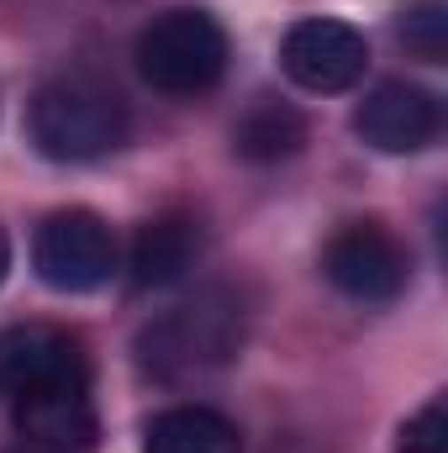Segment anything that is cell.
I'll return each mask as SVG.
<instances>
[{
    "label": "cell",
    "mask_w": 448,
    "mask_h": 453,
    "mask_svg": "<svg viewBox=\"0 0 448 453\" xmlns=\"http://www.w3.org/2000/svg\"><path fill=\"white\" fill-rule=\"evenodd\" d=\"M132 58H137V74H143L158 96L190 101V96H206V90L222 85L227 32L217 27V16L180 5V11L153 16V21L137 32Z\"/></svg>",
    "instance_id": "cell-3"
},
{
    "label": "cell",
    "mask_w": 448,
    "mask_h": 453,
    "mask_svg": "<svg viewBox=\"0 0 448 453\" xmlns=\"http://www.w3.org/2000/svg\"><path fill=\"white\" fill-rule=\"evenodd\" d=\"M306 142V116L285 101H259L253 111L232 127V148L248 158V164H274V158H290L296 148Z\"/></svg>",
    "instance_id": "cell-12"
},
{
    "label": "cell",
    "mask_w": 448,
    "mask_h": 453,
    "mask_svg": "<svg viewBox=\"0 0 448 453\" xmlns=\"http://www.w3.org/2000/svg\"><path fill=\"white\" fill-rule=\"evenodd\" d=\"M353 132L375 148V153H422L438 142L444 132V101L412 80H380L359 111H353Z\"/></svg>",
    "instance_id": "cell-7"
},
{
    "label": "cell",
    "mask_w": 448,
    "mask_h": 453,
    "mask_svg": "<svg viewBox=\"0 0 448 453\" xmlns=\"http://www.w3.org/2000/svg\"><path fill=\"white\" fill-rule=\"evenodd\" d=\"M322 274L359 306H390L412 280V253L385 222H348L322 248Z\"/></svg>",
    "instance_id": "cell-5"
},
{
    "label": "cell",
    "mask_w": 448,
    "mask_h": 453,
    "mask_svg": "<svg viewBox=\"0 0 448 453\" xmlns=\"http://www.w3.org/2000/svg\"><path fill=\"white\" fill-rule=\"evenodd\" d=\"M127 132H132L127 101L85 69L42 80L27 101V137L48 164H96L127 142Z\"/></svg>",
    "instance_id": "cell-2"
},
{
    "label": "cell",
    "mask_w": 448,
    "mask_h": 453,
    "mask_svg": "<svg viewBox=\"0 0 448 453\" xmlns=\"http://www.w3.org/2000/svg\"><path fill=\"white\" fill-rule=\"evenodd\" d=\"M143 453H243V433L212 406H164L143 422Z\"/></svg>",
    "instance_id": "cell-11"
},
{
    "label": "cell",
    "mask_w": 448,
    "mask_h": 453,
    "mask_svg": "<svg viewBox=\"0 0 448 453\" xmlns=\"http://www.w3.org/2000/svg\"><path fill=\"white\" fill-rule=\"evenodd\" d=\"M401 453H448L444 395H433L417 417H406V427H401Z\"/></svg>",
    "instance_id": "cell-14"
},
{
    "label": "cell",
    "mask_w": 448,
    "mask_h": 453,
    "mask_svg": "<svg viewBox=\"0 0 448 453\" xmlns=\"http://www.w3.org/2000/svg\"><path fill=\"white\" fill-rule=\"evenodd\" d=\"M32 269L58 296H90L116 274V232L85 206H64L32 232Z\"/></svg>",
    "instance_id": "cell-4"
},
{
    "label": "cell",
    "mask_w": 448,
    "mask_h": 453,
    "mask_svg": "<svg viewBox=\"0 0 448 453\" xmlns=\"http://www.w3.org/2000/svg\"><path fill=\"white\" fill-rule=\"evenodd\" d=\"M280 69L290 85L312 90V96H337L353 90L369 69V42L359 27L333 21V16H306L285 32L280 42Z\"/></svg>",
    "instance_id": "cell-6"
},
{
    "label": "cell",
    "mask_w": 448,
    "mask_h": 453,
    "mask_svg": "<svg viewBox=\"0 0 448 453\" xmlns=\"http://www.w3.org/2000/svg\"><path fill=\"white\" fill-rule=\"evenodd\" d=\"M85 374H90V353L64 327L21 322V327L0 333V395L5 401L32 395V390L58 385V380H85Z\"/></svg>",
    "instance_id": "cell-9"
},
{
    "label": "cell",
    "mask_w": 448,
    "mask_h": 453,
    "mask_svg": "<svg viewBox=\"0 0 448 453\" xmlns=\"http://www.w3.org/2000/svg\"><path fill=\"white\" fill-rule=\"evenodd\" d=\"M201 248H206V232L190 211H158L132 237V285L137 290H164V285L185 280L196 269Z\"/></svg>",
    "instance_id": "cell-10"
},
{
    "label": "cell",
    "mask_w": 448,
    "mask_h": 453,
    "mask_svg": "<svg viewBox=\"0 0 448 453\" xmlns=\"http://www.w3.org/2000/svg\"><path fill=\"white\" fill-rule=\"evenodd\" d=\"M401 42L412 58L422 64H444L448 58V5L444 0H412L401 5V21H396Z\"/></svg>",
    "instance_id": "cell-13"
},
{
    "label": "cell",
    "mask_w": 448,
    "mask_h": 453,
    "mask_svg": "<svg viewBox=\"0 0 448 453\" xmlns=\"http://www.w3.org/2000/svg\"><path fill=\"white\" fill-rule=\"evenodd\" d=\"M5 274H11V242H5V232H0V285H5Z\"/></svg>",
    "instance_id": "cell-15"
},
{
    "label": "cell",
    "mask_w": 448,
    "mask_h": 453,
    "mask_svg": "<svg viewBox=\"0 0 448 453\" xmlns=\"http://www.w3.org/2000/svg\"><path fill=\"white\" fill-rule=\"evenodd\" d=\"M243 333H248V311L237 290L227 285L196 290L190 301L169 306L137 333V369L153 385H196L237 358Z\"/></svg>",
    "instance_id": "cell-1"
},
{
    "label": "cell",
    "mask_w": 448,
    "mask_h": 453,
    "mask_svg": "<svg viewBox=\"0 0 448 453\" xmlns=\"http://www.w3.org/2000/svg\"><path fill=\"white\" fill-rule=\"evenodd\" d=\"M11 417H16V433L27 438V449H37V453H90L96 438H101L90 374L85 380L42 385L32 395H16Z\"/></svg>",
    "instance_id": "cell-8"
}]
</instances>
